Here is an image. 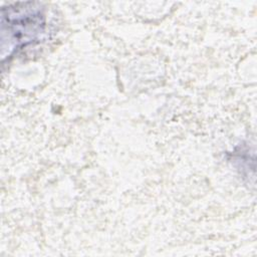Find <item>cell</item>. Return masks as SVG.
Listing matches in <instances>:
<instances>
[{"label":"cell","mask_w":257,"mask_h":257,"mask_svg":"<svg viewBox=\"0 0 257 257\" xmlns=\"http://www.w3.org/2000/svg\"><path fill=\"white\" fill-rule=\"evenodd\" d=\"M46 18L37 2H19L2 8V45L7 42L8 55L26 47L45 32Z\"/></svg>","instance_id":"cell-1"}]
</instances>
